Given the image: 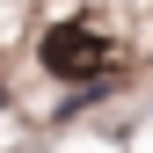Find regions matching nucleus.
Here are the masks:
<instances>
[{"mask_svg":"<svg viewBox=\"0 0 153 153\" xmlns=\"http://www.w3.org/2000/svg\"><path fill=\"white\" fill-rule=\"evenodd\" d=\"M0 102H7V88H0Z\"/></svg>","mask_w":153,"mask_h":153,"instance_id":"obj_2","label":"nucleus"},{"mask_svg":"<svg viewBox=\"0 0 153 153\" xmlns=\"http://www.w3.org/2000/svg\"><path fill=\"white\" fill-rule=\"evenodd\" d=\"M36 59H44V73H59V80H95L109 66V36L88 29V22H51L36 36Z\"/></svg>","mask_w":153,"mask_h":153,"instance_id":"obj_1","label":"nucleus"}]
</instances>
